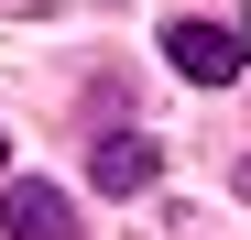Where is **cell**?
I'll list each match as a JSON object with an SVG mask.
<instances>
[{
    "instance_id": "1",
    "label": "cell",
    "mask_w": 251,
    "mask_h": 240,
    "mask_svg": "<svg viewBox=\"0 0 251 240\" xmlns=\"http://www.w3.org/2000/svg\"><path fill=\"white\" fill-rule=\"evenodd\" d=\"M164 66L197 76V88H229V76L251 66V44H240L229 22H164Z\"/></svg>"
},
{
    "instance_id": "2",
    "label": "cell",
    "mask_w": 251,
    "mask_h": 240,
    "mask_svg": "<svg viewBox=\"0 0 251 240\" xmlns=\"http://www.w3.org/2000/svg\"><path fill=\"white\" fill-rule=\"evenodd\" d=\"M0 229H11V240H76V208H66L44 175H11V196H0Z\"/></svg>"
},
{
    "instance_id": "3",
    "label": "cell",
    "mask_w": 251,
    "mask_h": 240,
    "mask_svg": "<svg viewBox=\"0 0 251 240\" xmlns=\"http://www.w3.org/2000/svg\"><path fill=\"white\" fill-rule=\"evenodd\" d=\"M88 175H99V196H142V186L164 175V142H142V131H109V142L88 153Z\"/></svg>"
}]
</instances>
